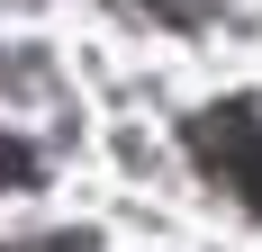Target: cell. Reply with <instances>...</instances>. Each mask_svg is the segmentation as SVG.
<instances>
[{
    "mask_svg": "<svg viewBox=\"0 0 262 252\" xmlns=\"http://www.w3.org/2000/svg\"><path fill=\"white\" fill-rule=\"evenodd\" d=\"M190 153L217 189H235L244 207H262V99H226L190 117Z\"/></svg>",
    "mask_w": 262,
    "mask_h": 252,
    "instance_id": "obj_1",
    "label": "cell"
}]
</instances>
